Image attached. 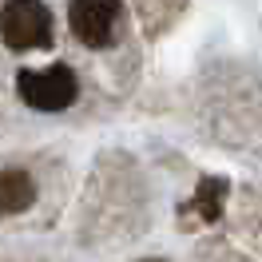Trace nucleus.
Returning <instances> with one entry per match:
<instances>
[{"mask_svg":"<svg viewBox=\"0 0 262 262\" xmlns=\"http://www.w3.org/2000/svg\"><path fill=\"white\" fill-rule=\"evenodd\" d=\"M32 195H36V183L24 171H4V211L8 214L24 211L32 203Z\"/></svg>","mask_w":262,"mask_h":262,"instance_id":"nucleus-5","label":"nucleus"},{"mask_svg":"<svg viewBox=\"0 0 262 262\" xmlns=\"http://www.w3.org/2000/svg\"><path fill=\"white\" fill-rule=\"evenodd\" d=\"M223 195H227V183L223 179H203L195 203H191V211H195L203 223H214V219L223 214Z\"/></svg>","mask_w":262,"mask_h":262,"instance_id":"nucleus-4","label":"nucleus"},{"mask_svg":"<svg viewBox=\"0 0 262 262\" xmlns=\"http://www.w3.org/2000/svg\"><path fill=\"white\" fill-rule=\"evenodd\" d=\"M143 262H163V258H143Z\"/></svg>","mask_w":262,"mask_h":262,"instance_id":"nucleus-6","label":"nucleus"},{"mask_svg":"<svg viewBox=\"0 0 262 262\" xmlns=\"http://www.w3.org/2000/svg\"><path fill=\"white\" fill-rule=\"evenodd\" d=\"M52 40V12L40 0H8L4 4V44L8 48H44Z\"/></svg>","mask_w":262,"mask_h":262,"instance_id":"nucleus-2","label":"nucleus"},{"mask_svg":"<svg viewBox=\"0 0 262 262\" xmlns=\"http://www.w3.org/2000/svg\"><path fill=\"white\" fill-rule=\"evenodd\" d=\"M16 92L20 99L36 107V112H60L68 107L76 92H80V83L72 76V68L64 64H48V68H32V72H20L16 76Z\"/></svg>","mask_w":262,"mask_h":262,"instance_id":"nucleus-1","label":"nucleus"},{"mask_svg":"<svg viewBox=\"0 0 262 262\" xmlns=\"http://www.w3.org/2000/svg\"><path fill=\"white\" fill-rule=\"evenodd\" d=\"M68 24L88 48H107L115 40V24H119V0H72Z\"/></svg>","mask_w":262,"mask_h":262,"instance_id":"nucleus-3","label":"nucleus"}]
</instances>
